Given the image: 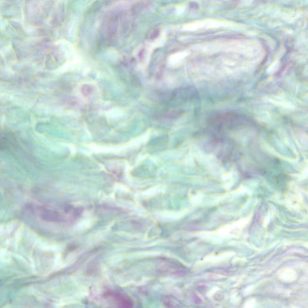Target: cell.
Returning <instances> with one entry per match:
<instances>
[{"mask_svg":"<svg viewBox=\"0 0 308 308\" xmlns=\"http://www.w3.org/2000/svg\"><path fill=\"white\" fill-rule=\"evenodd\" d=\"M36 213L45 221L63 222L73 218L77 212L69 206L46 205L37 208Z\"/></svg>","mask_w":308,"mask_h":308,"instance_id":"obj_1","label":"cell"},{"mask_svg":"<svg viewBox=\"0 0 308 308\" xmlns=\"http://www.w3.org/2000/svg\"><path fill=\"white\" fill-rule=\"evenodd\" d=\"M107 298H111L114 301L116 304L122 307H129L131 306V303L125 296L118 293H107Z\"/></svg>","mask_w":308,"mask_h":308,"instance_id":"obj_2","label":"cell"}]
</instances>
